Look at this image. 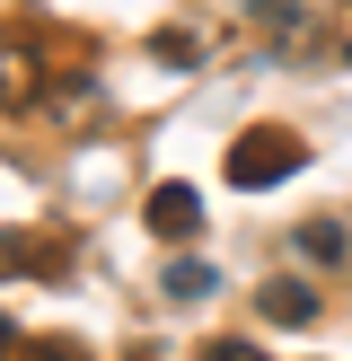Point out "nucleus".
<instances>
[{
	"label": "nucleus",
	"instance_id": "nucleus-1",
	"mask_svg": "<svg viewBox=\"0 0 352 361\" xmlns=\"http://www.w3.org/2000/svg\"><path fill=\"white\" fill-rule=\"evenodd\" d=\"M308 168V141L282 133V123H256V133H238V150H229V185L238 194H273L282 176Z\"/></svg>",
	"mask_w": 352,
	"mask_h": 361
},
{
	"label": "nucleus",
	"instance_id": "nucleus-2",
	"mask_svg": "<svg viewBox=\"0 0 352 361\" xmlns=\"http://www.w3.org/2000/svg\"><path fill=\"white\" fill-rule=\"evenodd\" d=\"M141 221H150L158 238H194V229H203V203H194V185H158L150 203H141Z\"/></svg>",
	"mask_w": 352,
	"mask_h": 361
},
{
	"label": "nucleus",
	"instance_id": "nucleus-3",
	"mask_svg": "<svg viewBox=\"0 0 352 361\" xmlns=\"http://www.w3.org/2000/svg\"><path fill=\"white\" fill-rule=\"evenodd\" d=\"M256 309L273 317V326H308V317H317V291H308V282H264Z\"/></svg>",
	"mask_w": 352,
	"mask_h": 361
},
{
	"label": "nucleus",
	"instance_id": "nucleus-4",
	"mask_svg": "<svg viewBox=\"0 0 352 361\" xmlns=\"http://www.w3.org/2000/svg\"><path fill=\"white\" fill-rule=\"evenodd\" d=\"M27 97H35V53L0 35V106H27Z\"/></svg>",
	"mask_w": 352,
	"mask_h": 361
},
{
	"label": "nucleus",
	"instance_id": "nucleus-5",
	"mask_svg": "<svg viewBox=\"0 0 352 361\" xmlns=\"http://www.w3.org/2000/svg\"><path fill=\"white\" fill-rule=\"evenodd\" d=\"M299 256L308 264H344L352 247H344V221H299Z\"/></svg>",
	"mask_w": 352,
	"mask_h": 361
},
{
	"label": "nucleus",
	"instance_id": "nucleus-6",
	"mask_svg": "<svg viewBox=\"0 0 352 361\" xmlns=\"http://www.w3.org/2000/svg\"><path fill=\"white\" fill-rule=\"evenodd\" d=\"M168 300H211V264H168Z\"/></svg>",
	"mask_w": 352,
	"mask_h": 361
},
{
	"label": "nucleus",
	"instance_id": "nucleus-7",
	"mask_svg": "<svg viewBox=\"0 0 352 361\" xmlns=\"http://www.w3.org/2000/svg\"><path fill=\"white\" fill-rule=\"evenodd\" d=\"M35 238H18V229H0V274H35V264H44L53 274V256H27Z\"/></svg>",
	"mask_w": 352,
	"mask_h": 361
},
{
	"label": "nucleus",
	"instance_id": "nucleus-8",
	"mask_svg": "<svg viewBox=\"0 0 352 361\" xmlns=\"http://www.w3.org/2000/svg\"><path fill=\"white\" fill-rule=\"evenodd\" d=\"M158 62H185V71L203 62V44H194V27H168V35H158Z\"/></svg>",
	"mask_w": 352,
	"mask_h": 361
},
{
	"label": "nucleus",
	"instance_id": "nucleus-9",
	"mask_svg": "<svg viewBox=\"0 0 352 361\" xmlns=\"http://www.w3.org/2000/svg\"><path fill=\"white\" fill-rule=\"evenodd\" d=\"M194 361H264L256 344H246V335H211V344L203 353H194Z\"/></svg>",
	"mask_w": 352,
	"mask_h": 361
},
{
	"label": "nucleus",
	"instance_id": "nucleus-10",
	"mask_svg": "<svg viewBox=\"0 0 352 361\" xmlns=\"http://www.w3.org/2000/svg\"><path fill=\"white\" fill-rule=\"evenodd\" d=\"M27 361H88V344H62V335H44V344H35Z\"/></svg>",
	"mask_w": 352,
	"mask_h": 361
},
{
	"label": "nucleus",
	"instance_id": "nucleus-11",
	"mask_svg": "<svg viewBox=\"0 0 352 361\" xmlns=\"http://www.w3.org/2000/svg\"><path fill=\"white\" fill-rule=\"evenodd\" d=\"M246 9H256V18H291L299 0H246Z\"/></svg>",
	"mask_w": 352,
	"mask_h": 361
},
{
	"label": "nucleus",
	"instance_id": "nucleus-12",
	"mask_svg": "<svg viewBox=\"0 0 352 361\" xmlns=\"http://www.w3.org/2000/svg\"><path fill=\"white\" fill-rule=\"evenodd\" d=\"M9 353H18V326H9V317H0V361H9Z\"/></svg>",
	"mask_w": 352,
	"mask_h": 361
}]
</instances>
